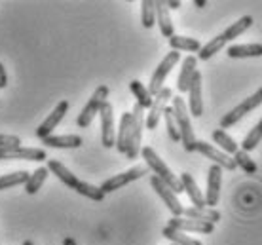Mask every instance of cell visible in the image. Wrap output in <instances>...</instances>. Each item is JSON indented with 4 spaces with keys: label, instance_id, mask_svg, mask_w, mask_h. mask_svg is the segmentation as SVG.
<instances>
[{
    "label": "cell",
    "instance_id": "cell-1",
    "mask_svg": "<svg viewBox=\"0 0 262 245\" xmlns=\"http://www.w3.org/2000/svg\"><path fill=\"white\" fill-rule=\"evenodd\" d=\"M48 171L53 173L63 185L72 188V190H76V192H78L80 196H84V198H90V199H93V202H103V199H105V194H103V190H101L99 186H93V185H90V183L80 181L71 169H67V167L63 166L61 162H57V160H50V162H48Z\"/></svg>",
    "mask_w": 262,
    "mask_h": 245
},
{
    "label": "cell",
    "instance_id": "cell-2",
    "mask_svg": "<svg viewBox=\"0 0 262 245\" xmlns=\"http://www.w3.org/2000/svg\"><path fill=\"white\" fill-rule=\"evenodd\" d=\"M141 154H143L144 162H146V167H148V169H152L154 177H158V179L162 181L164 185L169 186L175 194L184 192L183 185H181V181H179V177H175V173L167 167V164H165L164 160L158 156L156 150H154L152 146H143V148H141Z\"/></svg>",
    "mask_w": 262,
    "mask_h": 245
},
{
    "label": "cell",
    "instance_id": "cell-3",
    "mask_svg": "<svg viewBox=\"0 0 262 245\" xmlns=\"http://www.w3.org/2000/svg\"><path fill=\"white\" fill-rule=\"evenodd\" d=\"M173 116L177 122L179 135H181V143H183L186 152H194L196 150V135H194V127L190 122V114H188V106L183 101V97H173Z\"/></svg>",
    "mask_w": 262,
    "mask_h": 245
},
{
    "label": "cell",
    "instance_id": "cell-4",
    "mask_svg": "<svg viewBox=\"0 0 262 245\" xmlns=\"http://www.w3.org/2000/svg\"><path fill=\"white\" fill-rule=\"evenodd\" d=\"M262 105V87H258L251 97H247L245 101H242L236 108H232L230 113H226L221 118V127H232L234 124H237L239 120L245 116V114H249L251 110H255L256 106Z\"/></svg>",
    "mask_w": 262,
    "mask_h": 245
},
{
    "label": "cell",
    "instance_id": "cell-5",
    "mask_svg": "<svg viewBox=\"0 0 262 245\" xmlns=\"http://www.w3.org/2000/svg\"><path fill=\"white\" fill-rule=\"evenodd\" d=\"M131 139L129 145H127V152L125 156L129 160H135L141 152V141H143V127H144V108L135 103L133 110H131Z\"/></svg>",
    "mask_w": 262,
    "mask_h": 245
},
{
    "label": "cell",
    "instance_id": "cell-6",
    "mask_svg": "<svg viewBox=\"0 0 262 245\" xmlns=\"http://www.w3.org/2000/svg\"><path fill=\"white\" fill-rule=\"evenodd\" d=\"M106 97H108V87L99 86L97 90H95V93L92 95V99L88 101V105L84 106V110H82V113L78 114V118H76V124H78V127L92 126L93 118L99 114L101 106L106 103Z\"/></svg>",
    "mask_w": 262,
    "mask_h": 245
},
{
    "label": "cell",
    "instance_id": "cell-7",
    "mask_svg": "<svg viewBox=\"0 0 262 245\" xmlns=\"http://www.w3.org/2000/svg\"><path fill=\"white\" fill-rule=\"evenodd\" d=\"M171 99H173L171 87H162V90L154 95L152 105H150V108H148V114H146V118H144V127L156 129L158 124H160V118L164 116V110L167 108V103H169Z\"/></svg>",
    "mask_w": 262,
    "mask_h": 245
},
{
    "label": "cell",
    "instance_id": "cell-8",
    "mask_svg": "<svg viewBox=\"0 0 262 245\" xmlns=\"http://www.w3.org/2000/svg\"><path fill=\"white\" fill-rule=\"evenodd\" d=\"M179 59H181V53L169 52L164 59H162V63L158 65V69L154 71V74H152L150 84H148V93H150L152 97H154V95L164 87V82H165V78H167V74L173 71V66L177 65Z\"/></svg>",
    "mask_w": 262,
    "mask_h": 245
},
{
    "label": "cell",
    "instance_id": "cell-9",
    "mask_svg": "<svg viewBox=\"0 0 262 245\" xmlns=\"http://www.w3.org/2000/svg\"><path fill=\"white\" fill-rule=\"evenodd\" d=\"M146 173H148V167H144V166L131 167V169H127L125 173H120V175H114L111 179H106L99 188L103 190V194H111V192H114V190L122 188V186L129 185L131 181H137V179H141V177H144Z\"/></svg>",
    "mask_w": 262,
    "mask_h": 245
},
{
    "label": "cell",
    "instance_id": "cell-10",
    "mask_svg": "<svg viewBox=\"0 0 262 245\" xmlns=\"http://www.w3.org/2000/svg\"><path fill=\"white\" fill-rule=\"evenodd\" d=\"M99 116H101V143L105 148H112L116 145V127H114V110L108 101L101 106Z\"/></svg>",
    "mask_w": 262,
    "mask_h": 245
},
{
    "label": "cell",
    "instance_id": "cell-11",
    "mask_svg": "<svg viewBox=\"0 0 262 245\" xmlns=\"http://www.w3.org/2000/svg\"><path fill=\"white\" fill-rule=\"evenodd\" d=\"M196 150L200 154H203L205 158H209L215 166H219L221 169H228V171H234L236 169V162L234 158H230L228 154H224L223 150H219L211 143H205V141H198L196 143Z\"/></svg>",
    "mask_w": 262,
    "mask_h": 245
},
{
    "label": "cell",
    "instance_id": "cell-12",
    "mask_svg": "<svg viewBox=\"0 0 262 245\" xmlns=\"http://www.w3.org/2000/svg\"><path fill=\"white\" fill-rule=\"evenodd\" d=\"M221 185H223V169L219 166L209 167L207 171V190H205V206L215 209V206L219 204V198H221Z\"/></svg>",
    "mask_w": 262,
    "mask_h": 245
},
{
    "label": "cell",
    "instance_id": "cell-13",
    "mask_svg": "<svg viewBox=\"0 0 262 245\" xmlns=\"http://www.w3.org/2000/svg\"><path fill=\"white\" fill-rule=\"evenodd\" d=\"M150 185H152V188L156 190L158 196L164 199V204L167 206V209L173 213V217H183V209H184V207L181 206V202H179L177 194L173 192V190H171L167 185H164V183L158 179V177H154V175H152V179H150Z\"/></svg>",
    "mask_w": 262,
    "mask_h": 245
},
{
    "label": "cell",
    "instance_id": "cell-14",
    "mask_svg": "<svg viewBox=\"0 0 262 245\" xmlns=\"http://www.w3.org/2000/svg\"><path fill=\"white\" fill-rule=\"evenodd\" d=\"M169 228H175L179 232H198V234H213L215 230V225L211 222H203V220L196 219H186V217H173L167 222Z\"/></svg>",
    "mask_w": 262,
    "mask_h": 245
},
{
    "label": "cell",
    "instance_id": "cell-15",
    "mask_svg": "<svg viewBox=\"0 0 262 245\" xmlns=\"http://www.w3.org/2000/svg\"><path fill=\"white\" fill-rule=\"evenodd\" d=\"M46 150L33 146H17L0 150V160H31V162H46Z\"/></svg>",
    "mask_w": 262,
    "mask_h": 245
},
{
    "label": "cell",
    "instance_id": "cell-16",
    "mask_svg": "<svg viewBox=\"0 0 262 245\" xmlns=\"http://www.w3.org/2000/svg\"><path fill=\"white\" fill-rule=\"evenodd\" d=\"M67 110H69V101H61L59 105L53 108V113L48 116L42 124H40L38 127H36V137L38 139H44V137H50L52 135V131L55 129V127L59 126V122L63 118H65Z\"/></svg>",
    "mask_w": 262,
    "mask_h": 245
},
{
    "label": "cell",
    "instance_id": "cell-17",
    "mask_svg": "<svg viewBox=\"0 0 262 245\" xmlns=\"http://www.w3.org/2000/svg\"><path fill=\"white\" fill-rule=\"evenodd\" d=\"M188 106L190 110L188 113L192 116L200 118L203 114V99H202V73L196 71L194 78L190 82V87H188Z\"/></svg>",
    "mask_w": 262,
    "mask_h": 245
},
{
    "label": "cell",
    "instance_id": "cell-18",
    "mask_svg": "<svg viewBox=\"0 0 262 245\" xmlns=\"http://www.w3.org/2000/svg\"><path fill=\"white\" fill-rule=\"evenodd\" d=\"M196 65H198V59L194 55L184 57L183 66H181V74H179V80H177V90L181 93L188 92L192 78H194V74H196Z\"/></svg>",
    "mask_w": 262,
    "mask_h": 245
},
{
    "label": "cell",
    "instance_id": "cell-19",
    "mask_svg": "<svg viewBox=\"0 0 262 245\" xmlns=\"http://www.w3.org/2000/svg\"><path fill=\"white\" fill-rule=\"evenodd\" d=\"M131 113H124L122 114V118H120V126H118V133H116V148H118V152L125 154L127 152V145H129V139H131Z\"/></svg>",
    "mask_w": 262,
    "mask_h": 245
},
{
    "label": "cell",
    "instance_id": "cell-20",
    "mask_svg": "<svg viewBox=\"0 0 262 245\" xmlns=\"http://www.w3.org/2000/svg\"><path fill=\"white\" fill-rule=\"evenodd\" d=\"M179 181H181V185H183V190L188 194L190 202L194 204V207H207V206H205V198H203V192L200 190V188H198L196 181H194V177H192L190 173H183Z\"/></svg>",
    "mask_w": 262,
    "mask_h": 245
},
{
    "label": "cell",
    "instance_id": "cell-21",
    "mask_svg": "<svg viewBox=\"0 0 262 245\" xmlns=\"http://www.w3.org/2000/svg\"><path fill=\"white\" fill-rule=\"evenodd\" d=\"M183 215L186 219L203 220V222H211V225H216L221 220V213L211 207H186L183 209Z\"/></svg>",
    "mask_w": 262,
    "mask_h": 245
},
{
    "label": "cell",
    "instance_id": "cell-22",
    "mask_svg": "<svg viewBox=\"0 0 262 245\" xmlns=\"http://www.w3.org/2000/svg\"><path fill=\"white\" fill-rule=\"evenodd\" d=\"M42 143L50 148H78L82 146V137L80 135H50V137H44Z\"/></svg>",
    "mask_w": 262,
    "mask_h": 245
},
{
    "label": "cell",
    "instance_id": "cell-23",
    "mask_svg": "<svg viewBox=\"0 0 262 245\" xmlns=\"http://www.w3.org/2000/svg\"><path fill=\"white\" fill-rule=\"evenodd\" d=\"M156 21L164 36L171 38L175 34V31H173V21H171V15H169V8H167V4H165L164 0H158L156 2Z\"/></svg>",
    "mask_w": 262,
    "mask_h": 245
},
{
    "label": "cell",
    "instance_id": "cell-24",
    "mask_svg": "<svg viewBox=\"0 0 262 245\" xmlns=\"http://www.w3.org/2000/svg\"><path fill=\"white\" fill-rule=\"evenodd\" d=\"M228 57L245 59V57H262V44H236L228 48Z\"/></svg>",
    "mask_w": 262,
    "mask_h": 245
},
{
    "label": "cell",
    "instance_id": "cell-25",
    "mask_svg": "<svg viewBox=\"0 0 262 245\" xmlns=\"http://www.w3.org/2000/svg\"><path fill=\"white\" fill-rule=\"evenodd\" d=\"M169 46L173 48V52H200V50H202V44H200L196 38L179 36V34H173V36H171Z\"/></svg>",
    "mask_w": 262,
    "mask_h": 245
},
{
    "label": "cell",
    "instance_id": "cell-26",
    "mask_svg": "<svg viewBox=\"0 0 262 245\" xmlns=\"http://www.w3.org/2000/svg\"><path fill=\"white\" fill-rule=\"evenodd\" d=\"M253 25V17L251 15H243L242 19H237V21H234L232 25L226 29L223 33V36H224V40L226 42H230V40H234V38H237V36H242L249 27Z\"/></svg>",
    "mask_w": 262,
    "mask_h": 245
},
{
    "label": "cell",
    "instance_id": "cell-27",
    "mask_svg": "<svg viewBox=\"0 0 262 245\" xmlns=\"http://www.w3.org/2000/svg\"><path fill=\"white\" fill-rule=\"evenodd\" d=\"M129 90L131 93L135 95V99H137V105L141 108H150L152 105V97L150 93H148V87L143 86V82H139V80H131L129 82Z\"/></svg>",
    "mask_w": 262,
    "mask_h": 245
},
{
    "label": "cell",
    "instance_id": "cell-28",
    "mask_svg": "<svg viewBox=\"0 0 262 245\" xmlns=\"http://www.w3.org/2000/svg\"><path fill=\"white\" fill-rule=\"evenodd\" d=\"M213 141H215L216 145H219V148H223V152L228 154V156H230V154L234 156V154L239 150L237 143L232 139L228 133L224 131V129H215V131H213Z\"/></svg>",
    "mask_w": 262,
    "mask_h": 245
},
{
    "label": "cell",
    "instance_id": "cell-29",
    "mask_svg": "<svg viewBox=\"0 0 262 245\" xmlns=\"http://www.w3.org/2000/svg\"><path fill=\"white\" fill-rule=\"evenodd\" d=\"M226 46V40H224L223 34H219V36H215L213 40H209L205 46H202V50L198 52V59H202V61H207L211 59L215 53H219L223 48Z\"/></svg>",
    "mask_w": 262,
    "mask_h": 245
},
{
    "label": "cell",
    "instance_id": "cell-30",
    "mask_svg": "<svg viewBox=\"0 0 262 245\" xmlns=\"http://www.w3.org/2000/svg\"><path fill=\"white\" fill-rule=\"evenodd\" d=\"M48 175H50V171H48V167H38L34 173H31V177H29V181L25 183V190L27 194H36L42 188V185L46 183Z\"/></svg>",
    "mask_w": 262,
    "mask_h": 245
},
{
    "label": "cell",
    "instance_id": "cell-31",
    "mask_svg": "<svg viewBox=\"0 0 262 245\" xmlns=\"http://www.w3.org/2000/svg\"><path fill=\"white\" fill-rule=\"evenodd\" d=\"M162 234H164V238H167L171 243L175 245H202L200 239L190 238V236H186L184 232H179V230L169 228V226H165L164 230H162Z\"/></svg>",
    "mask_w": 262,
    "mask_h": 245
},
{
    "label": "cell",
    "instance_id": "cell-32",
    "mask_svg": "<svg viewBox=\"0 0 262 245\" xmlns=\"http://www.w3.org/2000/svg\"><path fill=\"white\" fill-rule=\"evenodd\" d=\"M141 21L144 29H152L156 23V2L152 0H143L141 2Z\"/></svg>",
    "mask_w": 262,
    "mask_h": 245
},
{
    "label": "cell",
    "instance_id": "cell-33",
    "mask_svg": "<svg viewBox=\"0 0 262 245\" xmlns=\"http://www.w3.org/2000/svg\"><path fill=\"white\" fill-rule=\"evenodd\" d=\"M29 173L27 171H15V173H8V175H2L0 177V190H6V188H12V186L17 185H25L29 181Z\"/></svg>",
    "mask_w": 262,
    "mask_h": 245
},
{
    "label": "cell",
    "instance_id": "cell-34",
    "mask_svg": "<svg viewBox=\"0 0 262 245\" xmlns=\"http://www.w3.org/2000/svg\"><path fill=\"white\" fill-rule=\"evenodd\" d=\"M262 141V118H260V122L256 124L253 129H251L249 133H247V137L243 139V143H242V150H245V152L249 154L253 148H256L258 146V143Z\"/></svg>",
    "mask_w": 262,
    "mask_h": 245
},
{
    "label": "cell",
    "instance_id": "cell-35",
    "mask_svg": "<svg viewBox=\"0 0 262 245\" xmlns=\"http://www.w3.org/2000/svg\"><path fill=\"white\" fill-rule=\"evenodd\" d=\"M234 162H236L237 167H242L245 173H249V175H255L256 171H258V167H256V164L253 162V158H251L249 154L245 152V150H237L236 154H234Z\"/></svg>",
    "mask_w": 262,
    "mask_h": 245
},
{
    "label": "cell",
    "instance_id": "cell-36",
    "mask_svg": "<svg viewBox=\"0 0 262 245\" xmlns=\"http://www.w3.org/2000/svg\"><path fill=\"white\" fill-rule=\"evenodd\" d=\"M164 118H165V127H167V135L173 143H181V135H179V127L177 122H175V116H173V108L167 106L164 110Z\"/></svg>",
    "mask_w": 262,
    "mask_h": 245
},
{
    "label": "cell",
    "instance_id": "cell-37",
    "mask_svg": "<svg viewBox=\"0 0 262 245\" xmlns=\"http://www.w3.org/2000/svg\"><path fill=\"white\" fill-rule=\"evenodd\" d=\"M17 146H21V139L17 135H4V133H0V150L17 148Z\"/></svg>",
    "mask_w": 262,
    "mask_h": 245
},
{
    "label": "cell",
    "instance_id": "cell-38",
    "mask_svg": "<svg viewBox=\"0 0 262 245\" xmlns=\"http://www.w3.org/2000/svg\"><path fill=\"white\" fill-rule=\"evenodd\" d=\"M8 86V74H6V69L4 65L0 63V90H4Z\"/></svg>",
    "mask_w": 262,
    "mask_h": 245
},
{
    "label": "cell",
    "instance_id": "cell-39",
    "mask_svg": "<svg viewBox=\"0 0 262 245\" xmlns=\"http://www.w3.org/2000/svg\"><path fill=\"white\" fill-rule=\"evenodd\" d=\"M165 4H167L169 10H179V8H181V2H179V0H167Z\"/></svg>",
    "mask_w": 262,
    "mask_h": 245
},
{
    "label": "cell",
    "instance_id": "cell-40",
    "mask_svg": "<svg viewBox=\"0 0 262 245\" xmlns=\"http://www.w3.org/2000/svg\"><path fill=\"white\" fill-rule=\"evenodd\" d=\"M63 245H76V239H74V238H65V239H63Z\"/></svg>",
    "mask_w": 262,
    "mask_h": 245
},
{
    "label": "cell",
    "instance_id": "cell-41",
    "mask_svg": "<svg viewBox=\"0 0 262 245\" xmlns=\"http://www.w3.org/2000/svg\"><path fill=\"white\" fill-rule=\"evenodd\" d=\"M194 6L203 8V6H207V2H205V0H194Z\"/></svg>",
    "mask_w": 262,
    "mask_h": 245
},
{
    "label": "cell",
    "instance_id": "cell-42",
    "mask_svg": "<svg viewBox=\"0 0 262 245\" xmlns=\"http://www.w3.org/2000/svg\"><path fill=\"white\" fill-rule=\"evenodd\" d=\"M23 245H34V243L31 241V239H27V241H23Z\"/></svg>",
    "mask_w": 262,
    "mask_h": 245
},
{
    "label": "cell",
    "instance_id": "cell-43",
    "mask_svg": "<svg viewBox=\"0 0 262 245\" xmlns=\"http://www.w3.org/2000/svg\"><path fill=\"white\" fill-rule=\"evenodd\" d=\"M171 245H175V243H171Z\"/></svg>",
    "mask_w": 262,
    "mask_h": 245
}]
</instances>
